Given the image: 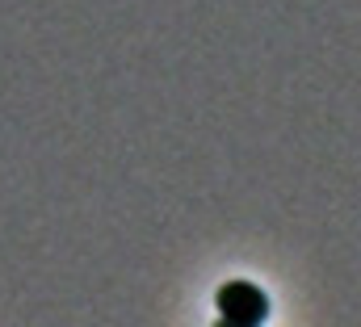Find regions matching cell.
<instances>
[{
	"instance_id": "obj_1",
	"label": "cell",
	"mask_w": 361,
	"mask_h": 327,
	"mask_svg": "<svg viewBox=\"0 0 361 327\" xmlns=\"http://www.w3.org/2000/svg\"><path fill=\"white\" fill-rule=\"evenodd\" d=\"M214 307H219V315H223L227 327H257L269 319V298L252 281H227V285H219Z\"/></svg>"
}]
</instances>
